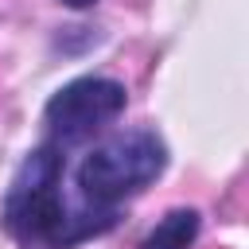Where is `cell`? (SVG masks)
Masks as SVG:
<instances>
[{"instance_id": "cell-1", "label": "cell", "mask_w": 249, "mask_h": 249, "mask_svg": "<svg viewBox=\"0 0 249 249\" xmlns=\"http://www.w3.org/2000/svg\"><path fill=\"white\" fill-rule=\"evenodd\" d=\"M4 222L23 249H66L78 237H89L113 222V210L74 214L62 198V156L58 148H39L16 175Z\"/></svg>"}, {"instance_id": "cell-2", "label": "cell", "mask_w": 249, "mask_h": 249, "mask_svg": "<svg viewBox=\"0 0 249 249\" xmlns=\"http://www.w3.org/2000/svg\"><path fill=\"white\" fill-rule=\"evenodd\" d=\"M163 144L152 132H121L93 148L78 167V191L86 206L113 210L124 195H136L163 171Z\"/></svg>"}, {"instance_id": "cell-3", "label": "cell", "mask_w": 249, "mask_h": 249, "mask_svg": "<svg viewBox=\"0 0 249 249\" xmlns=\"http://www.w3.org/2000/svg\"><path fill=\"white\" fill-rule=\"evenodd\" d=\"M121 109H124V86L109 78H78L47 101V124L58 144H78L93 136L105 121H113Z\"/></svg>"}, {"instance_id": "cell-4", "label": "cell", "mask_w": 249, "mask_h": 249, "mask_svg": "<svg viewBox=\"0 0 249 249\" xmlns=\"http://www.w3.org/2000/svg\"><path fill=\"white\" fill-rule=\"evenodd\" d=\"M198 233V214L195 210H171L148 237L140 249H187Z\"/></svg>"}, {"instance_id": "cell-5", "label": "cell", "mask_w": 249, "mask_h": 249, "mask_svg": "<svg viewBox=\"0 0 249 249\" xmlns=\"http://www.w3.org/2000/svg\"><path fill=\"white\" fill-rule=\"evenodd\" d=\"M62 4H70V8H89V4H97V0H62Z\"/></svg>"}]
</instances>
